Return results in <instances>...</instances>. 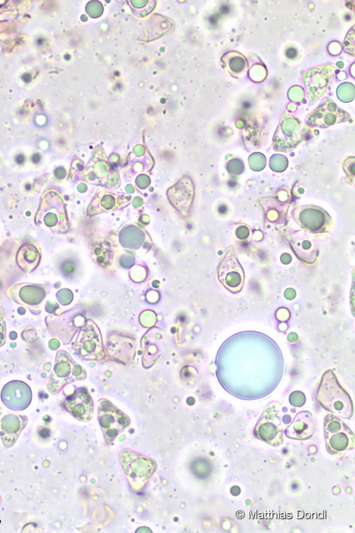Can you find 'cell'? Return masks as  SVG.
Returning a JSON list of instances; mask_svg holds the SVG:
<instances>
[{"label": "cell", "mask_w": 355, "mask_h": 533, "mask_svg": "<svg viewBox=\"0 0 355 533\" xmlns=\"http://www.w3.org/2000/svg\"><path fill=\"white\" fill-rule=\"evenodd\" d=\"M317 400L322 407L337 416L350 419L353 416L352 399L332 370H329L323 374Z\"/></svg>", "instance_id": "6da1fadb"}, {"label": "cell", "mask_w": 355, "mask_h": 533, "mask_svg": "<svg viewBox=\"0 0 355 533\" xmlns=\"http://www.w3.org/2000/svg\"><path fill=\"white\" fill-rule=\"evenodd\" d=\"M34 221L36 225L58 234H64L68 231V218L64 200L58 190L49 189L43 193Z\"/></svg>", "instance_id": "7a4b0ae2"}, {"label": "cell", "mask_w": 355, "mask_h": 533, "mask_svg": "<svg viewBox=\"0 0 355 533\" xmlns=\"http://www.w3.org/2000/svg\"><path fill=\"white\" fill-rule=\"evenodd\" d=\"M119 461L133 491L143 489L157 468L154 460L130 449L120 453Z\"/></svg>", "instance_id": "3957f363"}, {"label": "cell", "mask_w": 355, "mask_h": 533, "mask_svg": "<svg viewBox=\"0 0 355 533\" xmlns=\"http://www.w3.org/2000/svg\"><path fill=\"white\" fill-rule=\"evenodd\" d=\"M324 436L327 452L341 456L354 447V434L338 416L328 414L324 419Z\"/></svg>", "instance_id": "277c9868"}, {"label": "cell", "mask_w": 355, "mask_h": 533, "mask_svg": "<svg viewBox=\"0 0 355 533\" xmlns=\"http://www.w3.org/2000/svg\"><path fill=\"white\" fill-rule=\"evenodd\" d=\"M98 420L107 443L113 441L131 422L126 414L105 399H102L99 402Z\"/></svg>", "instance_id": "5b68a950"}, {"label": "cell", "mask_w": 355, "mask_h": 533, "mask_svg": "<svg viewBox=\"0 0 355 533\" xmlns=\"http://www.w3.org/2000/svg\"><path fill=\"white\" fill-rule=\"evenodd\" d=\"M254 435L271 446H277L283 443L281 414L278 405L272 404L265 409L256 424Z\"/></svg>", "instance_id": "8992f818"}, {"label": "cell", "mask_w": 355, "mask_h": 533, "mask_svg": "<svg viewBox=\"0 0 355 533\" xmlns=\"http://www.w3.org/2000/svg\"><path fill=\"white\" fill-rule=\"evenodd\" d=\"M45 284L19 283L10 285L6 295L16 303L28 308L34 315L40 313V306L47 295Z\"/></svg>", "instance_id": "52a82bcc"}, {"label": "cell", "mask_w": 355, "mask_h": 533, "mask_svg": "<svg viewBox=\"0 0 355 533\" xmlns=\"http://www.w3.org/2000/svg\"><path fill=\"white\" fill-rule=\"evenodd\" d=\"M84 372L80 365L72 360L70 355L63 350H58L55 363L48 382L50 392H58L62 387L76 379L84 377Z\"/></svg>", "instance_id": "ba28073f"}, {"label": "cell", "mask_w": 355, "mask_h": 533, "mask_svg": "<svg viewBox=\"0 0 355 533\" xmlns=\"http://www.w3.org/2000/svg\"><path fill=\"white\" fill-rule=\"evenodd\" d=\"M301 124L294 115L284 113L281 115L273 138L275 151L287 152L295 148L302 140Z\"/></svg>", "instance_id": "9c48e42d"}, {"label": "cell", "mask_w": 355, "mask_h": 533, "mask_svg": "<svg viewBox=\"0 0 355 533\" xmlns=\"http://www.w3.org/2000/svg\"><path fill=\"white\" fill-rule=\"evenodd\" d=\"M217 279L227 290L240 292L244 284V272L233 247L226 249L217 268Z\"/></svg>", "instance_id": "30bf717a"}, {"label": "cell", "mask_w": 355, "mask_h": 533, "mask_svg": "<svg viewBox=\"0 0 355 533\" xmlns=\"http://www.w3.org/2000/svg\"><path fill=\"white\" fill-rule=\"evenodd\" d=\"M102 344L98 328L92 321H88L79 332L73 348L80 357L94 360L104 355Z\"/></svg>", "instance_id": "8fae6325"}, {"label": "cell", "mask_w": 355, "mask_h": 533, "mask_svg": "<svg viewBox=\"0 0 355 533\" xmlns=\"http://www.w3.org/2000/svg\"><path fill=\"white\" fill-rule=\"evenodd\" d=\"M292 216L300 227L310 232H326L332 222L330 215L324 209L312 205L294 208Z\"/></svg>", "instance_id": "7c38bea8"}, {"label": "cell", "mask_w": 355, "mask_h": 533, "mask_svg": "<svg viewBox=\"0 0 355 533\" xmlns=\"http://www.w3.org/2000/svg\"><path fill=\"white\" fill-rule=\"evenodd\" d=\"M349 119L348 112L338 107L331 99L327 98L306 117L305 123L311 126L326 128Z\"/></svg>", "instance_id": "4fadbf2b"}, {"label": "cell", "mask_w": 355, "mask_h": 533, "mask_svg": "<svg viewBox=\"0 0 355 533\" xmlns=\"http://www.w3.org/2000/svg\"><path fill=\"white\" fill-rule=\"evenodd\" d=\"M334 72V68L326 65L310 69L304 74V82L311 102H315L327 91Z\"/></svg>", "instance_id": "5bb4252c"}, {"label": "cell", "mask_w": 355, "mask_h": 533, "mask_svg": "<svg viewBox=\"0 0 355 533\" xmlns=\"http://www.w3.org/2000/svg\"><path fill=\"white\" fill-rule=\"evenodd\" d=\"M1 399L8 408L21 411L26 409L32 399L30 387L23 381L13 380L4 385L1 392Z\"/></svg>", "instance_id": "9a60e30c"}, {"label": "cell", "mask_w": 355, "mask_h": 533, "mask_svg": "<svg viewBox=\"0 0 355 533\" xmlns=\"http://www.w3.org/2000/svg\"><path fill=\"white\" fill-rule=\"evenodd\" d=\"M66 411L75 419L87 421L92 418L94 403L87 389L80 387L69 395L64 401Z\"/></svg>", "instance_id": "2e32d148"}, {"label": "cell", "mask_w": 355, "mask_h": 533, "mask_svg": "<svg viewBox=\"0 0 355 533\" xmlns=\"http://www.w3.org/2000/svg\"><path fill=\"white\" fill-rule=\"evenodd\" d=\"M316 432V423L312 414L307 411L299 412L292 423L285 429L287 437L296 440H305L312 437Z\"/></svg>", "instance_id": "e0dca14e"}, {"label": "cell", "mask_w": 355, "mask_h": 533, "mask_svg": "<svg viewBox=\"0 0 355 533\" xmlns=\"http://www.w3.org/2000/svg\"><path fill=\"white\" fill-rule=\"evenodd\" d=\"M289 243L297 257L304 263L313 264L318 256V249L312 238L302 232L292 234Z\"/></svg>", "instance_id": "ac0fdd59"}, {"label": "cell", "mask_w": 355, "mask_h": 533, "mask_svg": "<svg viewBox=\"0 0 355 533\" xmlns=\"http://www.w3.org/2000/svg\"><path fill=\"white\" fill-rule=\"evenodd\" d=\"M41 259V249L36 242L30 241L22 244L18 248L16 262L19 269L25 272H32L39 265Z\"/></svg>", "instance_id": "d6986e66"}, {"label": "cell", "mask_w": 355, "mask_h": 533, "mask_svg": "<svg viewBox=\"0 0 355 533\" xmlns=\"http://www.w3.org/2000/svg\"><path fill=\"white\" fill-rule=\"evenodd\" d=\"M127 202L128 200L122 195L102 191L96 195L90 203L88 213L92 215L96 213L115 210L124 206Z\"/></svg>", "instance_id": "ffe728a7"}, {"label": "cell", "mask_w": 355, "mask_h": 533, "mask_svg": "<svg viewBox=\"0 0 355 533\" xmlns=\"http://www.w3.org/2000/svg\"><path fill=\"white\" fill-rule=\"evenodd\" d=\"M223 68L234 77L240 78L247 72L248 65L246 57L236 51L224 54L221 59Z\"/></svg>", "instance_id": "44dd1931"}, {"label": "cell", "mask_w": 355, "mask_h": 533, "mask_svg": "<svg viewBox=\"0 0 355 533\" xmlns=\"http://www.w3.org/2000/svg\"><path fill=\"white\" fill-rule=\"evenodd\" d=\"M22 419H18V416L13 414H7L4 416L0 422V434L2 438L6 437L18 436L22 429Z\"/></svg>", "instance_id": "7402d4cb"}, {"label": "cell", "mask_w": 355, "mask_h": 533, "mask_svg": "<svg viewBox=\"0 0 355 533\" xmlns=\"http://www.w3.org/2000/svg\"><path fill=\"white\" fill-rule=\"evenodd\" d=\"M128 3L133 14L140 18L145 17L151 14L156 4V1L154 0H131Z\"/></svg>", "instance_id": "603a6c76"}, {"label": "cell", "mask_w": 355, "mask_h": 533, "mask_svg": "<svg viewBox=\"0 0 355 533\" xmlns=\"http://www.w3.org/2000/svg\"><path fill=\"white\" fill-rule=\"evenodd\" d=\"M94 257L97 263L102 266L109 265L112 259V250L110 246L106 243L97 245L93 251Z\"/></svg>", "instance_id": "cb8c5ba5"}, {"label": "cell", "mask_w": 355, "mask_h": 533, "mask_svg": "<svg viewBox=\"0 0 355 533\" xmlns=\"http://www.w3.org/2000/svg\"><path fill=\"white\" fill-rule=\"evenodd\" d=\"M288 166V159L285 156L275 154L271 157L270 167L275 172H283Z\"/></svg>", "instance_id": "d4e9b609"}, {"label": "cell", "mask_w": 355, "mask_h": 533, "mask_svg": "<svg viewBox=\"0 0 355 533\" xmlns=\"http://www.w3.org/2000/svg\"><path fill=\"white\" fill-rule=\"evenodd\" d=\"M250 167L256 171L262 170L266 166V158L261 153H253L248 158Z\"/></svg>", "instance_id": "484cf974"}, {"label": "cell", "mask_w": 355, "mask_h": 533, "mask_svg": "<svg viewBox=\"0 0 355 533\" xmlns=\"http://www.w3.org/2000/svg\"><path fill=\"white\" fill-rule=\"evenodd\" d=\"M226 169L230 174L239 175L243 172L244 166L241 160L234 158L228 162Z\"/></svg>", "instance_id": "4316f807"}, {"label": "cell", "mask_w": 355, "mask_h": 533, "mask_svg": "<svg viewBox=\"0 0 355 533\" xmlns=\"http://www.w3.org/2000/svg\"><path fill=\"white\" fill-rule=\"evenodd\" d=\"M344 44L346 51L353 56L354 55V26H353L346 36Z\"/></svg>", "instance_id": "83f0119b"}, {"label": "cell", "mask_w": 355, "mask_h": 533, "mask_svg": "<svg viewBox=\"0 0 355 533\" xmlns=\"http://www.w3.org/2000/svg\"><path fill=\"white\" fill-rule=\"evenodd\" d=\"M5 316L6 314L4 309L0 308V347L4 345L6 338V325Z\"/></svg>", "instance_id": "f1b7e54d"}, {"label": "cell", "mask_w": 355, "mask_h": 533, "mask_svg": "<svg viewBox=\"0 0 355 533\" xmlns=\"http://www.w3.org/2000/svg\"><path fill=\"white\" fill-rule=\"evenodd\" d=\"M292 394L295 397H296V399L290 396L289 397V401L290 402V404L293 406L301 407L304 404L305 402V395L302 392L299 391H296V392H293Z\"/></svg>", "instance_id": "f546056e"}, {"label": "cell", "mask_w": 355, "mask_h": 533, "mask_svg": "<svg viewBox=\"0 0 355 533\" xmlns=\"http://www.w3.org/2000/svg\"><path fill=\"white\" fill-rule=\"evenodd\" d=\"M71 292L69 290L67 289H62L58 292L56 294V296L58 298V301L62 304V305H67L70 301H72V296H69V295H71Z\"/></svg>", "instance_id": "4dcf8cb0"}, {"label": "cell", "mask_w": 355, "mask_h": 533, "mask_svg": "<svg viewBox=\"0 0 355 533\" xmlns=\"http://www.w3.org/2000/svg\"><path fill=\"white\" fill-rule=\"evenodd\" d=\"M61 269L65 276H70L75 271L76 266L72 261L66 260L62 263Z\"/></svg>", "instance_id": "1f68e13d"}, {"label": "cell", "mask_w": 355, "mask_h": 533, "mask_svg": "<svg viewBox=\"0 0 355 533\" xmlns=\"http://www.w3.org/2000/svg\"><path fill=\"white\" fill-rule=\"evenodd\" d=\"M345 173L348 175L354 176V157L348 158L344 162Z\"/></svg>", "instance_id": "d6a6232c"}, {"label": "cell", "mask_w": 355, "mask_h": 533, "mask_svg": "<svg viewBox=\"0 0 355 533\" xmlns=\"http://www.w3.org/2000/svg\"><path fill=\"white\" fill-rule=\"evenodd\" d=\"M236 234L238 238L243 240L249 235V230L245 226H241L236 230Z\"/></svg>", "instance_id": "836d02e7"}, {"label": "cell", "mask_w": 355, "mask_h": 533, "mask_svg": "<svg viewBox=\"0 0 355 533\" xmlns=\"http://www.w3.org/2000/svg\"><path fill=\"white\" fill-rule=\"evenodd\" d=\"M285 55H286V56H287V57H288V58H290V59H292V58H295V57L296 56V55H297V52H296V50H295V48H288V50H286V52H285Z\"/></svg>", "instance_id": "e575fe53"}, {"label": "cell", "mask_w": 355, "mask_h": 533, "mask_svg": "<svg viewBox=\"0 0 355 533\" xmlns=\"http://www.w3.org/2000/svg\"><path fill=\"white\" fill-rule=\"evenodd\" d=\"M49 347H50V348H51L52 350H55V349H56V348H58L59 347V343L58 342V340H55V339H52V340H50V342H49Z\"/></svg>", "instance_id": "d590c367"}, {"label": "cell", "mask_w": 355, "mask_h": 533, "mask_svg": "<svg viewBox=\"0 0 355 533\" xmlns=\"http://www.w3.org/2000/svg\"><path fill=\"white\" fill-rule=\"evenodd\" d=\"M24 161H25V157H24L23 155L18 154V156H16V162L17 163L22 164V163H23Z\"/></svg>", "instance_id": "8d00e7d4"}, {"label": "cell", "mask_w": 355, "mask_h": 533, "mask_svg": "<svg viewBox=\"0 0 355 533\" xmlns=\"http://www.w3.org/2000/svg\"><path fill=\"white\" fill-rule=\"evenodd\" d=\"M23 80H24L25 82H29V81L31 80V75H28V74H24V75H23Z\"/></svg>", "instance_id": "74e56055"}]
</instances>
